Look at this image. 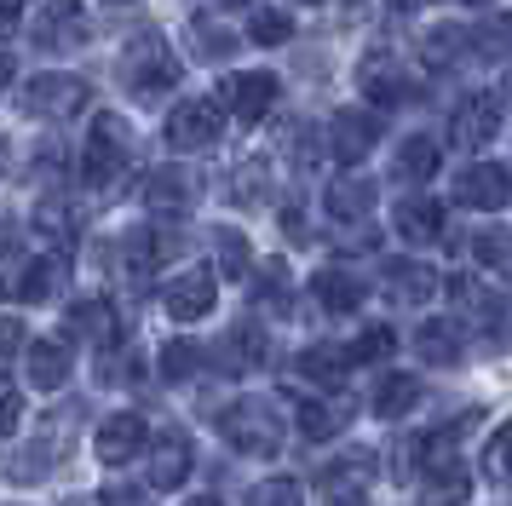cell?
<instances>
[{
    "instance_id": "cell-1",
    "label": "cell",
    "mask_w": 512,
    "mask_h": 506,
    "mask_svg": "<svg viewBox=\"0 0 512 506\" xmlns=\"http://www.w3.org/2000/svg\"><path fill=\"white\" fill-rule=\"evenodd\" d=\"M219 437L236 455H277L282 449V414L271 397H236L219 409Z\"/></svg>"
},
{
    "instance_id": "cell-2",
    "label": "cell",
    "mask_w": 512,
    "mask_h": 506,
    "mask_svg": "<svg viewBox=\"0 0 512 506\" xmlns=\"http://www.w3.org/2000/svg\"><path fill=\"white\" fill-rule=\"evenodd\" d=\"M127 167H133V127L116 110H98L93 133H87V150H81V179L93 190H110Z\"/></svg>"
},
{
    "instance_id": "cell-3",
    "label": "cell",
    "mask_w": 512,
    "mask_h": 506,
    "mask_svg": "<svg viewBox=\"0 0 512 506\" xmlns=\"http://www.w3.org/2000/svg\"><path fill=\"white\" fill-rule=\"evenodd\" d=\"M121 81L139 92V98H162V92H173V81H179V58L167 52V41L156 35V29H139L133 41L121 46Z\"/></svg>"
},
{
    "instance_id": "cell-4",
    "label": "cell",
    "mask_w": 512,
    "mask_h": 506,
    "mask_svg": "<svg viewBox=\"0 0 512 506\" xmlns=\"http://www.w3.org/2000/svg\"><path fill=\"white\" fill-rule=\"evenodd\" d=\"M93 104V87L81 75H35L24 92H18V110L41 115V121H70Z\"/></svg>"
},
{
    "instance_id": "cell-5",
    "label": "cell",
    "mask_w": 512,
    "mask_h": 506,
    "mask_svg": "<svg viewBox=\"0 0 512 506\" xmlns=\"http://www.w3.org/2000/svg\"><path fill=\"white\" fill-rule=\"evenodd\" d=\"M380 133H386L380 104H374V110H369V104H351V110H340L334 121H328V150L351 167V161H363L374 144H380Z\"/></svg>"
},
{
    "instance_id": "cell-6",
    "label": "cell",
    "mask_w": 512,
    "mask_h": 506,
    "mask_svg": "<svg viewBox=\"0 0 512 506\" xmlns=\"http://www.w3.org/2000/svg\"><path fill=\"white\" fill-rule=\"evenodd\" d=\"M219 133H225V110L213 98H185L167 115V144L173 150H208V144H219Z\"/></svg>"
},
{
    "instance_id": "cell-7",
    "label": "cell",
    "mask_w": 512,
    "mask_h": 506,
    "mask_svg": "<svg viewBox=\"0 0 512 506\" xmlns=\"http://www.w3.org/2000/svg\"><path fill=\"white\" fill-rule=\"evenodd\" d=\"M495 133H501V98L495 92H466L449 115V144L455 150H484Z\"/></svg>"
},
{
    "instance_id": "cell-8",
    "label": "cell",
    "mask_w": 512,
    "mask_h": 506,
    "mask_svg": "<svg viewBox=\"0 0 512 506\" xmlns=\"http://www.w3.org/2000/svg\"><path fill=\"white\" fill-rule=\"evenodd\" d=\"M162 305H167L173 322H202L213 305H219V276H213L208 265H190V271H179L173 282H167Z\"/></svg>"
},
{
    "instance_id": "cell-9",
    "label": "cell",
    "mask_w": 512,
    "mask_h": 506,
    "mask_svg": "<svg viewBox=\"0 0 512 506\" xmlns=\"http://www.w3.org/2000/svg\"><path fill=\"white\" fill-rule=\"evenodd\" d=\"M455 202L478 207V213L512 207V167H501V161H472V167H461V179H455Z\"/></svg>"
},
{
    "instance_id": "cell-10",
    "label": "cell",
    "mask_w": 512,
    "mask_h": 506,
    "mask_svg": "<svg viewBox=\"0 0 512 506\" xmlns=\"http://www.w3.org/2000/svg\"><path fill=\"white\" fill-rule=\"evenodd\" d=\"M357 87H363V98H369V104L392 110V104H403V92H409V69H403V58H397V52L374 46V52H363V64H357Z\"/></svg>"
},
{
    "instance_id": "cell-11",
    "label": "cell",
    "mask_w": 512,
    "mask_h": 506,
    "mask_svg": "<svg viewBox=\"0 0 512 506\" xmlns=\"http://www.w3.org/2000/svg\"><path fill=\"white\" fill-rule=\"evenodd\" d=\"M277 98H282V87H277V75H265V69H236V75H225V104H231L236 121H265Z\"/></svg>"
},
{
    "instance_id": "cell-12",
    "label": "cell",
    "mask_w": 512,
    "mask_h": 506,
    "mask_svg": "<svg viewBox=\"0 0 512 506\" xmlns=\"http://www.w3.org/2000/svg\"><path fill=\"white\" fill-rule=\"evenodd\" d=\"M64 282H70V259H64V253H52V259H29L18 276H6V282H0V294L24 299V305H47Z\"/></svg>"
},
{
    "instance_id": "cell-13",
    "label": "cell",
    "mask_w": 512,
    "mask_h": 506,
    "mask_svg": "<svg viewBox=\"0 0 512 506\" xmlns=\"http://www.w3.org/2000/svg\"><path fill=\"white\" fill-rule=\"evenodd\" d=\"M81 41H87V18L75 0H47L35 12V46L41 52H75Z\"/></svg>"
},
{
    "instance_id": "cell-14",
    "label": "cell",
    "mask_w": 512,
    "mask_h": 506,
    "mask_svg": "<svg viewBox=\"0 0 512 506\" xmlns=\"http://www.w3.org/2000/svg\"><path fill=\"white\" fill-rule=\"evenodd\" d=\"M93 449L104 466H127V460H139L144 449H150V426H144L139 414H110L104 426H98Z\"/></svg>"
},
{
    "instance_id": "cell-15",
    "label": "cell",
    "mask_w": 512,
    "mask_h": 506,
    "mask_svg": "<svg viewBox=\"0 0 512 506\" xmlns=\"http://www.w3.org/2000/svg\"><path fill=\"white\" fill-rule=\"evenodd\" d=\"M190 460L196 449L185 432H156L150 437V489H179L190 478Z\"/></svg>"
},
{
    "instance_id": "cell-16",
    "label": "cell",
    "mask_w": 512,
    "mask_h": 506,
    "mask_svg": "<svg viewBox=\"0 0 512 506\" xmlns=\"http://www.w3.org/2000/svg\"><path fill=\"white\" fill-rule=\"evenodd\" d=\"M351 368H357V351H351V345L323 340V345H305L300 351V374L311 380V386H323V391H340L351 380Z\"/></svg>"
},
{
    "instance_id": "cell-17",
    "label": "cell",
    "mask_w": 512,
    "mask_h": 506,
    "mask_svg": "<svg viewBox=\"0 0 512 506\" xmlns=\"http://www.w3.org/2000/svg\"><path fill=\"white\" fill-rule=\"evenodd\" d=\"M323 207H328L334 225H363V219L374 213V179H363V173L334 179L328 184V196H323Z\"/></svg>"
},
{
    "instance_id": "cell-18",
    "label": "cell",
    "mask_w": 512,
    "mask_h": 506,
    "mask_svg": "<svg viewBox=\"0 0 512 506\" xmlns=\"http://www.w3.org/2000/svg\"><path fill=\"white\" fill-rule=\"evenodd\" d=\"M415 357H420V363H432V368L461 363V357H466V334H461V322H449V317L420 322V328H415Z\"/></svg>"
},
{
    "instance_id": "cell-19",
    "label": "cell",
    "mask_w": 512,
    "mask_h": 506,
    "mask_svg": "<svg viewBox=\"0 0 512 506\" xmlns=\"http://www.w3.org/2000/svg\"><path fill=\"white\" fill-rule=\"evenodd\" d=\"M392 225H397V236H403V242H438L443 236V207L432 202V196H397V207H392Z\"/></svg>"
},
{
    "instance_id": "cell-20",
    "label": "cell",
    "mask_w": 512,
    "mask_h": 506,
    "mask_svg": "<svg viewBox=\"0 0 512 506\" xmlns=\"http://www.w3.org/2000/svg\"><path fill=\"white\" fill-rule=\"evenodd\" d=\"M144 202L156 207V213H190V202H196V173H185V167L144 173Z\"/></svg>"
},
{
    "instance_id": "cell-21",
    "label": "cell",
    "mask_w": 512,
    "mask_h": 506,
    "mask_svg": "<svg viewBox=\"0 0 512 506\" xmlns=\"http://www.w3.org/2000/svg\"><path fill=\"white\" fill-rule=\"evenodd\" d=\"M311 294H317V305H323L328 317H351L363 299H369V288L357 282L351 271H340V265H328V271L311 276Z\"/></svg>"
},
{
    "instance_id": "cell-22",
    "label": "cell",
    "mask_w": 512,
    "mask_h": 506,
    "mask_svg": "<svg viewBox=\"0 0 512 506\" xmlns=\"http://www.w3.org/2000/svg\"><path fill=\"white\" fill-rule=\"evenodd\" d=\"M386 294L397 305H426V299L438 294V271L426 259H392L386 265Z\"/></svg>"
},
{
    "instance_id": "cell-23",
    "label": "cell",
    "mask_w": 512,
    "mask_h": 506,
    "mask_svg": "<svg viewBox=\"0 0 512 506\" xmlns=\"http://www.w3.org/2000/svg\"><path fill=\"white\" fill-rule=\"evenodd\" d=\"M70 334H81V340H93L98 351H110V345H121V317L110 299H81L70 311Z\"/></svg>"
},
{
    "instance_id": "cell-24",
    "label": "cell",
    "mask_w": 512,
    "mask_h": 506,
    "mask_svg": "<svg viewBox=\"0 0 512 506\" xmlns=\"http://www.w3.org/2000/svg\"><path fill=\"white\" fill-rule=\"evenodd\" d=\"M24 368H29V380H35V391H58L64 380H70V345L64 340H35L24 351Z\"/></svg>"
},
{
    "instance_id": "cell-25",
    "label": "cell",
    "mask_w": 512,
    "mask_h": 506,
    "mask_svg": "<svg viewBox=\"0 0 512 506\" xmlns=\"http://www.w3.org/2000/svg\"><path fill=\"white\" fill-rule=\"evenodd\" d=\"M369 478H374V455H369V449H351V455H340L323 472V495H328V501L363 495V489H369Z\"/></svg>"
},
{
    "instance_id": "cell-26",
    "label": "cell",
    "mask_w": 512,
    "mask_h": 506,
    "mask_svg": "<svg viewBox=\"0 0 512 506\" xmlns=\"http://www.w3.org/2000/svg\"><path fill=\"white\" fill-rule=\"evenodd\" d=\"M415 403H420V380L415 374H386V380L374 386V397H369V414L374 420H403Z\"/></svg>"
},
{
    "instance_id": "cell-27",
    "label": "cell",
    "mask_w": 512,
    "mask_h": 506,
    "mask_svg": "<svg viewBox=\"0 0 512 506\" xmlns=\"http://www.w3.org/2000/svg\"><path fill=\"white\" fill-rule=\"evenodd\" d=\"M432 173H438V144H432V138H403L397 156H392V179L415 190V184H426Z\"/></svg>"
},
{
    "instance_id": "cell-28",
    "label": "cell",
    "mask_w": 512,
    "mask_h": 506,
    "mask_svg": "<svg viewBox=\"0 0 512 506\" xmlns=\"http://www.w3.org/2000/svg\"><path fill=\"white\" fill-rule=\"evenodd\" d=\"M472 259H478L495 282H507V288H512V230L507 225L478 230V236H472Z\"/></svg>"
},
{
    "instance_id": "cell-29",
    "label": "cell",
    "mask_w": 512,
    "mask_h": 506,
    "mask_svg": "<svg viewBox=\"0 0 512 506\" xmlns=\"http://www.w3.org/2000/svg\"><path fill=\"white\" fill-rule=\"evenodd\" d=\"M461 52H472V35H466L461 23H438V29H426V35H420V58H426L432 69L461 64Z\"/></svg>"
},
{
    "instance_id": "cell-30",
    "label": "cell",
    "mask_w": 512,
    "mask_h": 506,
    "mask_svg": "<svg viewBox=\"0 0 512 506\" xmlns=\"http://www.w3.org/2000/svg\"><path fill=\"white\" fill-rule=\"evenodd\" d=\"M472 495V478H466V466H443V472H426V501L432 506H461Z\"/></svg>"
},
{
    "instance_id": "cell-31",
    "label": "cell",
    "mask_w": 512,
    "mask_h": 506,
    "mask_svg": "<svg viewBox=\"0 0 512 506\" xmlns=\"http://www.w3.org/2000/svg\"><path fill=\"white\" fill-rule=\"evenodd\" d=\"M265 351H271V340L259 334L254 322H242V328H231V340H225V363L231 368H259Z\"/></svg>"
},
{
    "instance_id": "cell-32",
    "label": "cell",
    "mask_w": 512,
    "mask_h": 506,
    "mask_svg": "<svg viewBox=\"0 0 512 506\" xmlns=\"http://www.w3.org/2000/svg\"><path fill=\"white\" fill-rule=\"evenodd\" d=\"M472 58H512V12H495L484 29H472Z\"/></svg>"
},
{
    "instance_id": "cell-33",
    "label": "cell",
    "mask_w": 512,
    "mask_h": 506,
    "mask_svg": "<svg viewBox=\"0 0 512 506\" xmlns=\"http://www.w3.org/2000/svg\"><path fill=\"white\" fill-rule=\"evenodd\" d=\"M346 403H300V432L311 437V443H323V437H334L340 426H346Z\"/></svg>"
},
{
    "instance_id": "cell-34",
    "label": "cell",
    "mask_w": 512,
    "mask_h": 506,
    "mask_svg": "<svg viewBox=\"0 0 512 506\" xmlns=\"http://www.w3.org/2000/svg\"><path fill=\"white\" fill-rule=\"evenodd\" d=\"M478 466H484L489 483H512V420L495 426V437L484 443V460H478Z\"/></svg>"
},
{
    "instance_id": "cell-35",
    "label": "cell",
    "mask_w": 512,
    "mask_h": 506,
    "mask_svg": "<svg viewBox=\"0 0 512 506\" xmlns=\"http://www.w3.org/2000/svg\"><path fill=\"white\" fill-rule=\"evenodd\" d=\"M213 253H219V271L225 276H248V265H254L242 230H213Z\"/></svg>"
},
{
    "instance_id": "cell-36",
    "label": "cell",
    "mask_w": 512,
    "mask_h": 506,
    "mask_svg": "<svg viewBox=\"0 0 512 506\" xmlns=\"http://www.w3.org/2000/svg\"><path fill=\"white\" fill-rule=\"evenodd\" d=\"M231 190H236V202L242 207H259L265 202V190H271V167H265V161H242L236 179H231Z\"/></svg>"
},
{
    "instance_id": "cell-37",
    "label": "cell",
    "mask_w": 512,
    "mask_h": 506,
    "mask_svg": "<svg viewBox=\"0 0 512 506\" xmlns=\"http://www.w3.org/2000/svg\"><path fill=\"white\" fill-rule=\"evenodd\" d=\"M351 351H357V363H386V357L397 351V334L386 328V322H369V328L351 340Z\"/></svg>"
},
{
    "instance_id": "cell-38",
    "label": "cell",
    "mask_w": 512,
    "mask_h": 506,
    "mask_svg": "<svg viewBox=\"0 0 512 506\" xmlns=\"http://www.w3.org/2000/svg\"><path fill=\"white\" fill-rule=\"evenodd\" d=\"M248 35H254L259 46H282V41H294V18H288V12H277V6H265V12H254Z\"/></svg>"
},
{
    "instance_id": "cell-39",
    "label": "cell",
    "mask_w": 512,
    "mask_h": 506,
    "mask_svg": "<svg viewBox=\"0 0 512 506\" xmlns=\"http://www.w3.org/2000/svg\"><path fill=\"white\" fill-rule=\"evenodd\" d=\"M248 506H305V495L294 478H265L248 489Z\"/></svg>"
},
{
    "instance_id": "cell-40",
    "label": "cell",
    "mask_w": 512,
    "mask_h": 506,
    "mask_svg": "<svg viewBox=\"0 0 512 506\" xmlns=\"http://www.w3.org/2000/svg\"><path fill=\"white\" fill-rule=\"evenodd\" d=\"M35 230H41V236H52V242H70V236H75L70 207L58 202V196H47V202L35 207Z\"/></svg>"
},
{
    "instance_id": "cell-41",
    "label": "cell",
    "mask_w": 512,
    "mask_h": 506,
    "mask_svg": "<svg viewBox=\"0 0 512 506\" xmlns=\"http://www.w3.org/2000/svg\"><path fill=\"white\" fill-rule=\"evenodd\" d=\"M259 305L288 311V265H282V259H271V265L259 271Z\"/></svg>"
},
{
    "instance_id": "cell-42",
    "label": "cell",
    "mask_w": 512,
    "mask_h": 506,
    "mask_svg": "<svg viewBox=\"0 0 512 506\" xmlns=\"http://www.w3.org/2000/svg\"><path fill=\"white\" fill-rule=\"evenodd\" d=\"M98 374H104V386H133V380H139V357H133V351L121 357L116 345H110V351L98 357Z\"/></svg>"
},
{
    "instance_id": "cell-43",
    "label": "cell",
    "mask_w": 512,
    "mask_h": 506,
    "mask_svg": "<svg viewBox=\"0 0 512 506\" xmlns=\"http://www.w3.org/2000/svg\"><path fill=\"white\" fill-rule=\"evenodd\" d=\"M196 46H202L208 58H225V52H236V35L231 29H219L213 18H196Z\"/></svg>"
},
{
    "instance_id": "cell-44",
    "label": "cell",
    "mask_w": 512,
    "mask_h": 506,
    "mask_svg": "<svg viewBox=\"0 0 512 506\" xmlns=\"http://www.w3.org/2000/svg\"><path fill=\"white\" fill-rule=\"evenodd\" d=\"M190 368H196V351H190L185 340H173L162 351V374H167V380H190Z\"/></svg>"
},
{
    "instance_id": "cell-45",
    "label": "cell",
    "mask_w": 512,
    "mask_h": 506,
    "mask_svg": "<svg viewBox=\"0 0 512 506\" xmlns=\"http://www.w3.org/2000/svg\"><path fill=\"white\" fill-rule=\"evenodd\" d=\"M24 351V322L18 317H0V374L12 368V357Z\"/></svg>"
},
{
    "instance_id": "cell-46",
    "label": "cell",
    "mask_w": 512,
    "mask_h": 506,
    "mask_svg": "<svg viewBox=\"0 0 512 506\" xmlns=\"http://www.w3.org/2000/svg\"><path fill=\"white\" fill-rule=\"evenodd\" d=\"M18 420H24V397H18L12 386H0V437L18 432Z\"/></svg>"
},
{
    "instance_id": "cell-47",
    "label": "cell",
    "mask_w": 512,
    "mask_h": 506,
    "mask_svg": "<svg viewBox=\"0 0 512 506\" xmlns=\"http://www.w3.org/2000/svg\"><path fill=\"white\" fill-rule=\"evenodd\" d=\"M98 506H144V489H127V483H110V489L98 495Z\"/></svg>"
},
{
    "instance_id": "cell-48",
    "label": "cell",
    "mask_w": 512,
    "mask_h": 506,
    "mask_svg": "<svg viewBox=\"0 0 512 506\" xmlns=\"http://www.w3.org/2000/svg\"><path fill=\"white\" fill-rule=\"evenodd\" d=\"M24 23V0H0V35H12Z\"/></svg>"
},
{
    "instance_id": "cell-49",
    "label": "cell",
    "mask_w": 512,
    "mask_h": 506,
    "mask_svg": "<svg viewBox=\"0 0 512 506\" xmlns=\"http://www.w3.org/2000/svg\"><path fill=\"white\" fill-rule=\"evenodd\" d=\"M397 12H420V6H432V0H392Z\"/></svg>"
},
{
    "instance_id": "cell-50",
    "label": "cell",
    "mask_w": 512,
    "mask_h": 506,
    "mask_svg": "<svg viewBox=\"0 0 512 506\" xmlns=\"http://www.w3.org/2000/svg\"><path fill=\"white\" fill-rule=\"evenodd\" d=\"M0 253H12V225L0 219Z\"/></svg>"
},
{
    "instance_id": "cell-51",
    "label": "cell",
    "mask_w": 512,
    "mask_h": 506,
    "mask_svg": "<svg viewBox=\"0 0 512 506\" xmlns=\"http://www.w3.org/2000/svg\"><path fill=\"white\" fill-rule=\"evenodd\" d=\"M6 81H12V58H6V52H0V87H6Z\"/></svg>"
},
{
    "instance_id": "cell-52",
    "label": "cell",
    "mask_w": 512,
    "mask_h": 506,
    "mask_svg": "<svg viewBox=\"0 0 512 506\" xmlns=\"http://www.w3.org/2000/svg\"><path fill=\"white\" fill-rule=\"evenodd\" d=\"M328 506H369L363 495H346V501H328Z\"/></svg>"
},
{
    "instance_id": "cell-53",
    "label": "cell",
    "mask_w": 512,
    "mask_h": 506,
    "mask_svg": "<svg viewBox=\"0 0 512 506\" xmlns=\"http://www.w3.org/2000/svg\"><path fill=\"white\" fill-rule=\"evenodd\" d=\"M190 506H219V501H213V495H202V501H190Z\"/></svg>"
},
{
    "instance_id": "cell-54",
    "label": "cell",
    "mask_w": 512,
    "mask_h": 506,
    "mask_svg": "<svg viewBox=\"0 0 512 506\" xmlns=\"http://www.w3.org/2000/svg\"><path fill=\"white\" fill-rule=\"evenodd\" d=\"M213 6H248V0H213Z\"/></svg>"
},
{
    "instance_id": "cell-55",
    "label": "cell",
    "mask_w": 512,
    "mask_h": 506,
    "mask_svg": "<svg viewBox=\"0 0 512 506\" xmlns=\"http://www.w3.org/2000/svg\"><path fill=\"white\" fill-rule=\"evenodd\" d=\"M507 104H512V69H507Z\"/></svg>"
},
{
    "instance_id": "cell-56",
    "label": "cell",
    "mask_w": 512,
    "mask_h": 506,
    "mask_svg": "<svg viewBox=\"0 0 512 506\" xmlns=\"http://www.w3.org/2000/svg\"><path fill=\"white\" fill-rule=\"evenodd\" d=\"M466 6H489V0H466Z\"/></svg>"
},
{
    "instance_id": "cell-57",
    "label": "cell",
    "mask_w": 512,
    "mask_h": 506,
    "mask_svg": "<svg viewBox=\"0 0 512 506\" xmlns=\"http://www.w3.org/2000/svg\"><path fill=\"white\" fill-rule=\"evenodd\" d=\"M0 150H6V138H0Z\"/></svg>"
}]
</instances>
